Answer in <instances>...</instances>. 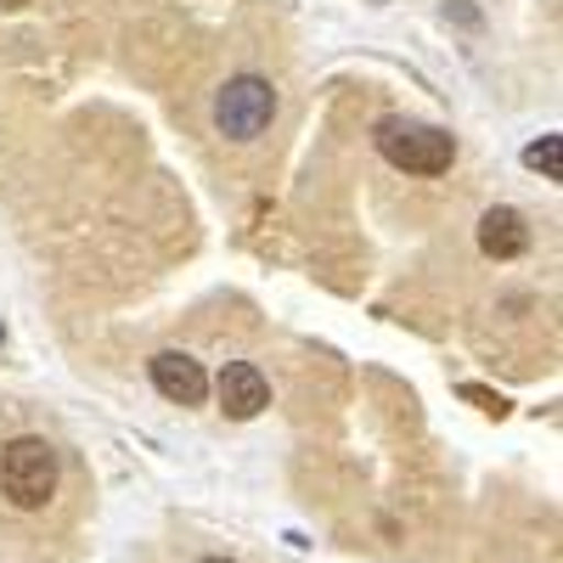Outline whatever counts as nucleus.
I'll return each mask as SVG.
<instances>
[{"mask_svg":"<svg viewBox=\"0 0 563 563\" xmlns=\"http://www.w3.org/2000/svg\"><path fill=\"white\" fill-rule=\"evenodd\" d=\"M445 12H456L462 23H479V12H474V7H467V0H451V7H445Z\"/></svg>","mask_w":563,"mask_h":563,"instance_id":"1a4fd4ad","label":"nucleus"},{"mask_svg":"<svg viewBox=\"0 0 563 563\" xmlns=\"http://www.w3.org/2000/svg\"><path fill=\"white\" fill-rule=\"evenodd\" d=\"M525 164H530L541 180H563V135L547 130L541 141H530V147H525Z\"/></svg>","mask_w":563,"mask_h":563,"instance_id":"0eeeda50","label":"nucleus"},{"mask_svg":"<svg viewBox=\"0 0 563 563\" xmlns=\"http://www.w3.org/2000/svg\"><path fill=\"white\" fill-rule=\"evenodd\" d=\"M372 141H378V153L406 175H445L456 164V135L440 130V124H422V119L389 113V119H378Z\"/></svg>","mask_w":563,"mask_h":563,"instance_id":"f257e3e1","label":"nucleus"},{"mask_svg":"<svg viewBox=\"0 0 563 563\" xmlns=\"http://www.w3.org/2000/svg\"><path fill=\"white\" fill-rule=\"evenodd\" d=\"M0 490H7V501L23 507V512H40L45 501H52L57 496V451H52V440L23 434V440H12L7 451H0Z\"/></svg>","mask_w":563,"mask_h":563,"instance_id":"f03ea898","label":"nucleus"},{"mask_svg":"<svg viewBox=\"0 0 563 563\" xmlns=\"http://www.w3.org/2000/svg\"><path fill=\"white\" fill-rule=\"evenodd\" d=\"M147 372H153V389H158L164 400H175V406H203V395H209L203 361H192L186 350H158V355L147 361Z\"/></svg>","mask_w":563,"mask_h":563,"instance_id":"20e7f679","label":"nucleus"},{"mask_svg":"<svg viewBox=\"0 0 563 563\" xmlns=\"http://www.w3.org/2000/svg\"><path fill=\"white\" fill-rule=\"evenodd\" d=\"M214 389H220V411L231 422H249V417H260L271 406V384H265V372L254 361H225Z\"/></svg>","mask_w":563,"mask_h":563,"instance_id":"39448f33","label":"nucleus"},{"mask_svg":"<svg viewBox=\"0 0 563 563\" xmlns=\"http://www.w3.org/2000/svg\"><path fill=\"white\" fill-rule=\"evenodd\" d=\"M276 119V85L260 79V74H238L220 85L214 97V130L225 141H260Z\"/></svg>","mask_w":563,"mask_h":563,"instance_id":"7ed1b4c3","label":"nucleus"},{"mask_svg":"<svg viewBox=\"0 0 563 563\" xmlns=\"http://www.w3.org/2000/svg\"><path fill=\"white\" fill-rule=\"evenodd\" d=\"M203 563H238V558H203Z\"/></svg>","mask_w":563,"mask_h":563,"instance_id":"9b49d317","label":"nucleus"},{"mask_svg":"<svg viewBox=\"0 0 563 563\" xmlns=\"http://www.w3.org/2000/svg\"><path fill=\"white\" fill-rule=\"evenodd\" d=\"M29 7V0H0V12H23Z\"/></svg>","mask_w":563,"mask_h":563,"instance_id":"9d476101","label":"nucleus"},{"mask_svg":"<svg viewBox=\"0 0 563 563\" xmlns=\"http://www.w3.org/2000/svg\"><path fill=\"white\" fill-rule=\"evenodd\" d=\"M462 395H467V400H479L490 417H507V400H501V395H490V389H479V384H467Z\"/></svg>","mask_w":563,"mask_h":563,"instance_id":"6e6552de","label":"nucleus"},{"mask_svg":"<svg viewBox=\"0 0 563 563\" xmlns=\"http://www.w3.org/2000/svg\"><path fill=\"white\" fill-rule=\"evenodd\" d=\"M479 249H485V260H519V254L530 249V225H525V214H519V209H507V203L485 209V220H479Z\"/></svg>","mask_w":563,"mask_h":563,"instance_id":"423d86ee","label":"nucleus"}]
</instances>
